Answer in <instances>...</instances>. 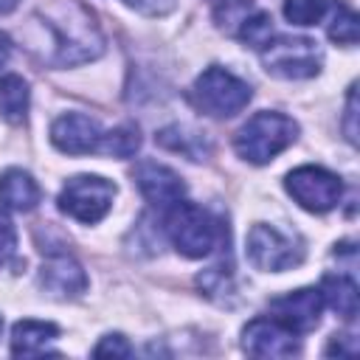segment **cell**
Segmentation results:
<instances>
[{"instance_id": "obj_22", "label": "cell", "mask_w": 360, "mask_h": 360, "mask_svg": "<svg viewBox=\"0 0 360 360\" xmlns=\"http://www.w3.org/2000/svg\"><path fill=\"white\" fill-rule=\"evenodd\" d=\"M329 11V0H284V17L292 25H315Z\"/></svg>"}, {"instance_id": "obj_17", "label": "cell", "mask_w": 360, "mask_h": 360, "mask_svg": "<svg viewBox=\"0 0 360 360\" xmlns=\"http://www.w3.org/2000/svg\"><path fill=\"white\" fill-rule=\"evenodd\" d=\"M321 298L346 321H354L357 315V284L338 273V276H323L321 281Z\"/></svg>"}, {"instance_id": "obj_10", "label": "cell", "mask_w": 360, "mask_h": 360, "mask_svg": "<svg viewBox=\"0 0 360 360\" xmlns=\"http://www.w3.org/2000/svg\"><path fill=\"white\" fill-rule=\"evenodd\" d=\"M101 127L82 112H65L51 124V141L65 155H90L101 149Z\"/></svg>"}, {"instance_id": "obj_2", "label": "cell", "mask_w": 360, "mask_h": 360, "mask_svg": "<svg viewBox=\"0 0 360 360\" xmlns=\"http://www.w3.org/2000/svg\"><path fill=\"white\" fill-rule=\"evenodd\" d=\"M298 138V124L284 112H256L233 135V149L248 163L264 166Z\"/></svg>"}, {"instance_id": "obj_15", "label": "cell", "mask_w": 360, "mask_h": 360, "mask_svg": "<svg viewBox=\"0 0 360 360\" xmlns=\"http://www.w3.org/2000/svg\"><path fill=\"white\" fill-rule=\"evenodd\" d=\"M59 326L48 321H20L11 329V354H42L48 343L56 340Z\"/></svg>"}, {"instance_id": "obj_11", "label": "cell", "mask_w": 360, "mask_h": 360, "mask_svg": "<svg viewBox=\"0 0 360 360\" xmlns=\"http://www.w3.org/2000/svg\"><path fill=\"white\" fill-rule=\"evenodd\" d=\"M321 309H323V298H321V290L315 287H304V290H295V292H287L270 301L273 318L281 321L295 335L312 332L321 321Z\"/></svg>"}, {"instance_id": "obj_9", "label": "cell", "mask_w": 360, "mask_h": 360, "mask_svg": "<svg viewBox=\"0 0 360 360\" xmlns=\"http://www.w3.org/2000/svg\"><path fill=\"white\" fill-rule=\"evenodd\" d=\"M242 349L253 357H292L301 352L298 335L276 318H253L242 329Z\"/></svg>"}, {"instance_id": "obj_31", "label": "cell", "mask_w": 360, "mask_h": 360, "mask_svg": "<svg viewBox=\"0 0 360 360\" xmlns=\"http://www.w3.org/2000/svg\"><path fill=\"white\" fill-rule=\"evenodd\" d=\"M0 332H3V321H0Z\"/></svg>"}, {"instance_id": "obj_6", "label": "cell", "mask_w": 360, "mask_h": 360, "mask_svg": "<svg viewBox=\"0 0 360 360\" xmlns=\"http://www.w3.org/2000/svg\"><path fill=\"white\" fill-rule=\"evenodd\" d=\"M264 70L281 79H309L321 70V53L307 37H278L262 48Z\"/></svg>"}, {"instance_id": "obj_7", "label": "cell", "mask_w": 360, "mask_h": 360, "mask_svg": "<svg viewBox=\"0 0 360 360\" xmlns=\"http://www.w3.org/2000/svg\"><path fill=\"white\" fill-rule=\"evenodd\" d=\"M284 186H287L290 197L301 208H307L312 214L332 211L340 202V197H343L340 177L332 174V172H326L323 166H298V169H292L287 174Z\"/></svg>"}, {"instance_id": "obj_23", "label": "cell", "mask_w": 360, "mask_h": 360, "mask_svg": "<svg viewBox=\"0 0 360 360\" xmlns=\"http://www.w3.org/2000/svg\"><path fill=\"white\" fill-rule=\"evenodd\" d=\"M242 42H248V45H253V48H264L270 39H273V20H270V14H264V11H253L248 20H245V25L239 28V34H236Z\"/></svg>"}, {"instance_id": "obj_25", "label": "cell", "mask_w": 360, "mask_h": 360, "mask_svg": "<svg viewBox=\"0 0 360 360\" xmlns=\"http://www.w3.org/2000/svg\"><path fill=\"white\" fill-rule=\"evenodd\" d=\"M96 357H129L132 354V346L127 343L124 335H104L101 343L93 349Z\"/></svg>"}, {"instance_id": "obj_18", "label": "cell", "mask_w": 360, "mask_h": 360, "mask_svg": "<svg viewBox=\"0 0 360 360\" xmlns=\"http://www.w3.org/2000/svg\"><path fill=\"white\" fill-rule=\"evenodd\" d=\"M158 143L172 149V152H183L191 160H202V155L208 152V143L200 132H191L186 127H166L158 132Z\"/></svg>"}, {"instance_id": "obj_30", "label": "cell", "mask_w": 360, "mask_h": 360, "mask_svg": "<svg viewBox=\"0 0 360 360\" xmlns=\"http://www.w3.org/2000/svg\"><path fill=\"white\" fill-rule=\"evenodd\" d=\"M20 6V0H0V14H8V11H14Z\"/></svg>"}, {"instance_id": "obj_27", "label": "cell", "mask_w": 360, "mask_h": 360, "mask_svg": "<svg viewBox=\"0 0 360 360\" xmlns=\"http://www.w3.org/2000/svg\"><path fill=\"white\" fill-rule=\"evenodd\" d=\"M343 338L346 335H340V340H338V335L332 338V343L326 346V354H338V357H354L357 354V346H346L343 343Z\"/></svg>"}, {"instance_id": "obj_26", "label": "cell", "mask_w": 360, "mask_h": 360, "mask_svg": "<svg viewBox=\"0 0 360 360\" xmlns=\"http://www.w3.org/2000/svg\"><path fill=\"white\" fill-rule=\"evenodd\" d=\"M357 87L352 84L349 87V98H346V118H343V129H346V138L349 143H357Z\"/></svg>"}, {"instance_id": "obj_24", "label": "cell", "mask_w": 360, "mask_h": 360, "mask_svg": "<svg viewBox=\"0 0 360 360\" xmlns=\"http://www.w3.org/2000/svg\"><path fill=\"white\" fill-rule=\"evenodd\" d=\"M17 253V231L11 225V219L0 211V267H6Z\"/></svg>"}, {"instance_id": "obj_29", "label": "cell", "mask_w": 360, "mask_h": 360, "mask_svg": "<svg viewBox=\"0 0 360 360\" xmlns=\"http://www.w3.org/2000/svg\"><path fill=\"white\" fill-rule=\"evenodd\" d=\"M127 3H129V6H138V8H143V11H146V3H152V6H149V8H152V14L163 11V8L158 6V0H127ZM166 3H169V0H166Z\"/></svg>"}, {"instance_id": "obj_12", "label": "cell", "mask_w": 360, "mask_h": 360, "mask_svg": "<svg viewBox=\"0 0 360 360\" xmlns=\"http://www.w3.org/2000/svg\"><path fill=\"white\" fill-rule=\"evenodd\" d=\"M132 177H135L138 191H141L152 205H160V208H169L172 202L183 200V194H186V183L180 180V174L172 172V169L163 166V163H155V160L138 163L135 172H132Z\"/></svg>"}, {"instance_id": "obj_13", "label": "cell", "mask_w": 360, "mask_h": 360, "mask_svg": "<svg viewBox=\"0 0 360 360\" xmlns=\"http://www.w3.org/2000/svg\"><path fill=\"white\" fill-rule=\"evenodd\" d=\"M39 284L51 292V295H59V298H76L87 290V276L82 270V264L68 256V253H56L51 256L42 270H39Z\"/></svg>"}, {"instance_id": "obj_14", "label": "cell", "mask_w": 360, "mask_h": 360, "mask_svg": "<svg viewBox=\"0 0 360 360\" xmlns=\"http://www.w3.org/2000/svg\"><path fill=\"white\" fill-rule=\"evenodd\" d=\"M39 186L22 169H6L0 174V202L11 211H31L39 202Z\"/></svg>"}, {"instance_id": "obj_3", "label": "cell", "mask_w": 360, "mask_h": 360, "mask_svg": "<svg viewBox=\"0 0 360 360\" xmlns=\"http://www.w3.org/2000/svg\"><path fill=\"white\" fill-rule=\"evenodd\" d=\"M166 233L172 239V245L188 256V259H202L208 256L217 242L222 239V228L219 222L200 205L177 200L169 205L166 211Z\"/></svg>"}, {"instance_id": "obj_4", "label": "cell", "mask_w": 360, "mask_h": 360, "mask_svg": "<svg viewBox=\"0 0 360 360\" xmlns=\"http://www.w3.org/2000/svg\"><path fill=\"white\" fill-rule=\"evenodd\" d=\"M250 87L233 76L225 68H208L197 76L194 87H191V101L197 110H202L205 115L214 118H231L236 112H242L250 101Z\"/></svg>"}, {"instance_id": "obj_19", "label": "cell", "mask_w": 360, "mask_h": 360, "mask_svg": "<svg viewBox=\"0 0 360 360\" xmlns=\"http://www.w3.org/2000/svg\"><path fill=\"white\" fill-rule=\"evenodd\" d=\"M253 11H256V8H253V0H217V6H214V20H217V25H219L225 34L236 37L239 28L245 25V20H248Z\"/></svg>"}, {"instance_id": "obj_5", "label": "cell", "mask_w": 360, "mask_h": 360, "mask_svg": "<svg viewBox=\"0 0 360 360\" xmlns=\"http://www.w3.org/2000/svg\"><path fill=\"white\" fill-rule=\"evenodd\" d=\"M112 197H115V183H110L107 177L76 174L65 183V188L59 194V208L68 217H73L84 225H93L110 211Z\"/></svg>"}, {"instance_id": "obj_16", "label": "cell", "mask_w": 360, "mask_h": 360, "mask_svg": "<svg viewBox=\"0 0 360 360\" xmlns=\"http://www.w3.org/2000/svg\"><path fill=\"white\" fill-rule=\"evenodd\" d=\"M28 101H31V90L28 82L17 73H6L0 76V115L8 124H22L28 115Z\"/></svg>"}, {"instance_id": "obj_28", "label": "cell", "mask_w": 360, "mask_h": 360, "mask_svg": "<svg viewBox=\"0 0 360 360\" xmlns=\"http://www.w3.org/2000/svg\"><path fill=\"white\" fill-rule=\"evenodd\" d=\"M8 56H11V39L0 31V68L8 62Z\"/></svg>"}, {"instance_id": "obj_1", "label": "cell", "mask_w": 360, "mask_h": 360, "mask_svg": "<svg viewBox=\"0 0 360 360\" xmlns=\"http://www.w3.org/2000/svg\"><path fill=\"white\" fill-rule=\"evenodd\" d=\"M59 14H48V28L56 34V62L59 65H82L96 59L104 51V39L93 22V17L76 6L73 0L59 3Z\"/></svg>"}, {"instance_id": "obj_21", "label": "cell", "mask_w": 360, "mask_h": 360, "mask_svg": "<svg viewBox=\"0 0 360 360\" xmlns=\"http://www.w3.org/2000/svg\"><path fill=\"white\" fill-rule=\"evenodd\" d=\"M332 22H329V39L338 45H354L357 42V14L343 3H329Z\"/></svg>"}, {"instance_id": "obj_20", "label": "cell", "mask_w": 360, "mask_h": 360, "mask_svg": "<svg viewBox=\"0 0 360 360\" xmlns=\"http://www.w3.org/2000/svg\"><path fill=\"white\" fill-rule=\"evenodd\" d=\"M141 149V132L132 124H121L110 132H104L101 138V152L112 155V158H132Z\"/></svg>"}, {"instance_id": "obj_8", "label": "cell", "mask_w": 360, "mask_h": 360, "mask_svg": "<svg viewBox=\"0 0 360 360\" xmlns=\"http://www.w3.org/2000/svg\"><path fill=\"white\" fill-rule=\"evenodd\" d=\"M248 259L256 270L281 273L295 267L304 259V248L292 236L281 233L278 228L259 222L248 231Z\"/></svg>"}]
</instances>
